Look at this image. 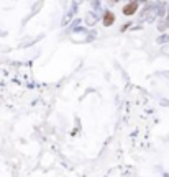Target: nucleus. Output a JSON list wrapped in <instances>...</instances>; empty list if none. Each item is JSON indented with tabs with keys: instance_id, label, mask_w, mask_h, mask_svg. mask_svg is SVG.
Masks as SVG:
<instances>
[{
	"instance_id": "nucleus-1",
	"label": "nucleus",
	"mask_w": 169,
	"mask_h": 177,
	"mask_svg": "<svg viewBox=\"0 0 169 177\" xmlns=\"http://www.w3.org/2000/svg\"><path fill=\"white\" fill-rule=\"evenodd\" d=\"M138 8H140V2H128L123 5L122 13L125 17H131V15H135L136 12H138Z\"/></svg>"
},
{
	"instance_id": "nucleus-2",
	"label": "nucleus",
	"mask_w": 169,
	"mask_h": 177,
	"mask_svg": "<svg viewBox=\"0 0 169 177\" xmlns=\"http://www.w3.org/2000/svg\"><path fill=\"white\" fill-rule=\"evenodd\" d=\"M100 20H102V25L103 26H112L115 23V13L112 10H103Z\"/></svg>"
},
{
	"instance_id": "nucleus-3",
	"label": "nucleus",
	"mask_w": 169,
	"mask_h": 177,
	"mask_svg": "<svg viewBox=\"0 0 169 177\" xmlns=\"http://www.w3.org/2000/svg\"><path fill=\"white\" fill-rule=\"evenodd\" d=\"M167 41H169V36L166 33H163L158 39H156V43H158V44H164V43H167Z\"/></svg>"
},
{
	"instance_id": "nucleus-4",
	"label": "nucleus",
	"mask_w": 169,
	"mask_h": 177,
	"mask_svg": "<svg viewBox=\"0 0 169 177\" xmlns=\"http://www.w3.org/2000/svg\"><path fill=\"white\" fill-rule=\"evenodd\" d=\"M158 30H159V31L167 30V28H166V23H164V20H159V23H158Z\"/></svg>"
},
{
	"instance_id": "nucleus-5",
	"label": "nucleus",
	"mask_w": 169,
	"mask_h": 177,
	"mask_svg": "<svg viewBox=\"0 0 169 177\" xmlns=\"http://www.w3.org/2000/svg\"><path fill=\"white\" fill-rule=\"evenodd\" d=\"M72 31H74V33H84V31H86V28H84V26H76Z\"/></svg>"
},
{
	"instance_id": "nucleus-6",
	"label": "nucleus",
	"mask_w": 169,
	"mask_h": 177,
	"mask_svg": "<svg viewBox=\"0 0 169 177\" xmlns=\"http://www.w3.org/2000/svg\"><path fill=\"white\" fill-rule=\"evenodd\" d=\"M95 31H90V33H87V39H89V41H92V39H95Z\"/></svg>"
},
{
	"instance_id": "nucleus-7",
	"label": "nucleus",
	"mask_w": 169,
	"mask_h": 177,
	"mask_svg": "<svg viewBox=\"0 0 169 177\" xmlns=\"http://www.w3.org/2000/svg\"><path fill=\"white\" fill-rule=\"evenodd\" d=\"M164 20V23H166V28H169V17H166V18H163Z\"/></svg>"
},
{
	"instance_id": "nucleus-8",
	"label": "nucleus",
	"mask_w": 169,
	"mask_h": 177,
	"mask_svg": "<svg viewBox=\"0 0 169 177\" xmlns=\"http://www.w3.org/2000/svg\"><path fill=\"white\" fill-rule=\"evenodd\" d=\"M166 13H167V15H166V17H169V7H167V12H166Z\"/></svg>"
},
{
	"instance_id": "nucleus-9",
	"label": "nucleus",
	"mask_w": 169,
	"mask_h": 177,
	"mask_svg": "<svg viewBox=\"0 0 169 177\" xmlns=\"http://www.w3.org/2000/svg\"><path fill=\"white\" fill-rule=\"evenodd\" d=\"M164 177H169V174H164Z\"/></svg>"
}]
</instances>
